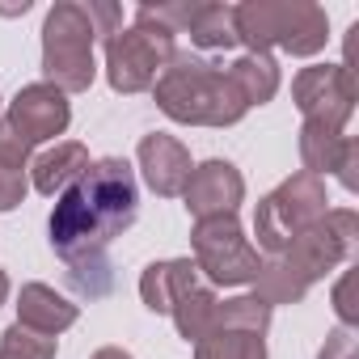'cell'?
Returning <instances> with one entry per match:
<instances>
[{"instance_id": "cell-5", "label": "cell", "mask_w": 359, "mask_h": 359, "mask_svg": "<svg viewBox=\"0 0 359 359\" xmlns=\"http://www.w3.org/2000/svg\"><path fill=\"white\" fill-rule=\"evenodd\" d=\"M330 212V195H325V177H313V173H292L283 182L258 199V212H254V237L258 245L254 250H266L271 258L283 254L309 224H317L321 216Z\"/></svg>"}, {"instance_id": "cell-21", "label": "cell", "mask_w": 359, "mask_h": 359, "mask_svg": "<svg viewBox=\"0 0 359 359\" xmlns=\"http://www.w3.org/2000/svg\"><path fill=\"white\" fill-rule=\"evenodd\" d=\"M216 304H220V296L212 292V287H191L182 300L173 304V325H177V334H182L187 342H199L203 334H212V325H216Z\"/></svg>"}, {"instance_id": "cell-12", "label": "cell", "mask_w": 359, "mask_h": 359, "mask_svg": "<svg viewBox=\"0 0 359 359\" xmlns=\"http://www.w3.org/2000/svg\"><path fill=\"white\" fill-rule=\"evenodd\" d=\"M135 169L144 177V187L161 199H173V195H182L187 191V177H191V148L182 140H173L165 131H152L140 140L135 148Z\"/></svg>"}, {"instance_id": "cell-30", "label": "cell", "mask_w": 359, "mask_h": 359, "mask_svg": "<svg viewBox=\"0 0 359 359\" xmlns=\"http://www.w3.org/2000/svg\"><path fill=\"white\" fill-rule=\"evenodd\" d=\"M26 191H30L26 173H5V169H0V212H13L26 199Z\"/></svg>"}, {"instance_id": "cell-3", "label": "cell", "mask_w": 359, "mask_h": 359, "mask_svg": "<svg viewBox=\"0 0 359 359\" xmlns=\"http://www.w3.org/2000/svg\"><path fill=\"white\" fill-rule=\"evenodd\" d=\"M237 43L250 47V55H317L330 43V13L313 0H245L233 5Z\"/></svg>"}, {"instance_id": "cell-32", "label": "cell", "mask_w": 359, "mask_h": 359, "mask_svg": "<svg viewBox=\"0 0 359 359\" xmlns=\"http://www.w3.org/2000/svg\"><path fill=\"white\" fill-rule=\"evenodd\" d=\"M5 300H9V275L0 271V304H5Z\"/></svg>"}, {"instance_id": "cell-13", "label": "cell", "mask_w": 359, "mask_h": 359, "mask_svg": "<svg viewBox=\"0 0 359 359\" xmlns=\"http://www.w3.org/2000/svg\"><path fill=\"white\" fill-rule=\"evenodd\" d=\"M300 161H304V173H313V177L334 173L351 195L359 191V173H355L359 169V140H351L346 131L304 123L300 127Z\"/></svg>"}, {"instance_id": "cell-29", "label": "cell", "mask_w": 359, "mask_h": 359, "mask_svg": "<svg viewBox=\"0 0 359 359\" xmlns=\"http://www.w3.org/2000/svg\"><path fill=\"white\" fill-rule=\"evenodd\" d=\"M351 292H355V271H342V279L334 283V313L346 330H355V321H359V309H355Z\"/></svg>"}, {"instance_id": "cell-9", "label": "cell", "mask_w": 359, "mask_h": 359, "mask_svg": "<svg viewBox=\"0 0 359 359\" xmlns=\"http://www.w3.org/2000/svg\"><path fill=\"white\" fill-rule=\"evenodd\" d=\"M292 102L304 114V123L330 127V131H346L355 102H359V85L342 64H313L300 68L292 81Z\"/></svg>"}, {"instance_id": "cell-11", "label": "cell", "mask_w": 359, "mask_h": 359, "mask_svg": "<svg viewBox=\"0 0 359 359\" xmlns=\"http://www.w3.org/2000/svg\"><path fill=\"white\" fill-rule=\"evenodd\" d=\"M187 212L195 220H212V216H237V208L245 203V177L233 161H203L191 169L187 177Z\"/></svg>"}, {"instance_id": "cell-17", "label": "cell", "mask_w": 359, "mask_h": 359, "mask_svg": "<svg viewBox=\"0 0 359 359\" xmlns=\"http://www.w3.org/2000/svg\"><path fill=\"white\" fill-rule=\"evenodd\" d=\"M229 81L241 89V97H245V106H266L275 93H279V64H275V55H241V60H233L229 68Z\"/></svg>"}, {"instance_id": "cell-15", "label": "cell", "mask_w": 359, "mask_h": 359, "mask_svg": "<svg viewBox=\"0 0 359 359\" xmlns=\"http://www.w3.org/2000/svg\"><path fill=\"white\" fill-rule=\"evenodd\" d=\"M89 165H93L89 161V148L76 144V140H64V144H55V148H47V152L34 156V165H30V187L39 195H47V199H60Z\"/></svg>"}, {"instance_id": "cell-26", "label": "cell", "mask_w": 359, "mask_h": 359, "mask_svg": "<svg viewBox=\"0 0 359 359\" xmlns=\"http://www.w3.org/2000/svg\"><path fill=\"white\" fill-rule=\"evenodd\" d=\"M26 165H30V144L0 118V169L5 173H26Z\"/></svg>"}, {"instance_id": "cell-28", "label": "cell", "mask_w": 359, "mask_h": 359, "mask_svg": "<svg viewBox=\"0 0 359 359\" xmlns=\"http://www.w3.org/2000/svg\"><path fill=\"white\" fill-rule=\"evenodd\" d=\"M317 359H359V338H355V330L334 325V330L325 334V342H321Z\"/></svg>"}, {"instance_id": "cell-7", "label": "cell", "mask_w": 359, "mask_h": 359, "mask_svg": "<svg viewBox=\"0 0 359 359\" xmlns=\"http://www.w3.org/2000/svg\"><path fill=\"white\" fill-rule=\"evenodd\" d=\"M191 250H195V271L208 283H216V287H245V283H254L258 262H262L237 216L195 220Z\"/></svg>"}, {"instance_id": "cell-33", "label": "cell", "mask_w": 359, "mask_h": 359, "mask_svg": "<svg viewBox=\"0 0 359 359\" xmlns=\"http://www.w3.org/2000/svg\"><path fill=\"white\" fill-rule=\"evenodd\" d=\"M0 359H22V355H13V351H5V346H0Z\"/></svg>"}, {"instance_id": "cell-20", "label": "cell", "mask_w": 359, "mask_h": 359, "mask_svg": "<svg viewBox=\"0 0 359 359\" xmlns=\"http://www.w3.org/2000/svg\"><path fill=\"white\" fill-rule=\"evenodd\" d=\"M195 359H266V334L216 325L195 342Z\"/></svg>"}, {"instance_id": "cell-31", "label": "cell", "mask_w": 359, "mask_h": 359, "mask_svg": "<svg viewBox=\"0 0 359 359\" xmlns=\"http://www.w3.org/2000/svg\"><path fill=\"white\" fill-rule=\"evenodd\" d=\"M89 359H135L131 351H123V346H102V351H93Z\"/></svg>"}, {"instance_id": "cell-6", "label": "cell", "mask_w": 359, "mask_h": 359, "mask_svg": "<svg viewBox=\"0 0 359 359\" xmlns=\"http://www.w3.org/2000/svg\"><path fill=\"white\" fill-rule=\"evenodd\" d=\"M173 55H177L173 34L135 13L131 30H118L114 39H106V81L114 93H144L156 85V76Z\"/></svg>"}, {"instance_id": "cell-16", "label": "cell", "mask_w": 359, "mask_h": 359, "mask_svg": "<svg viewBox=\"0 0 359 359\" xmlns=\"http://www.w3.org/2000/svg\"><path fill=\"white\" fill-rule=\"evenodd\" d=\"M191 287H199V271L191 258H165V262L144 266V275H140V300L152 313H173V304Z\"/></svg>"}, {"instance_id": "cell-2", "label": "cell", "mask_w": 359, "mask_h": 359, "mask_svg": "<svg viewBox=\"0 0 359 359\" xmlns=\"http://www.w3.org/2000/svg\"><path fill=\"white\" fill-rule=\"evenodd\" d=\"M152 97L165 118L187 123V127H233L250 114V106H245L241 89L229 81V72L191 51H177L165 64V72L152 85Z\"/></svg>"}, {"instance_id": "cell-27", "label": "cell", "mask_w": 359, "mask_h": 359, "mask_svg": "<svg viewBox=\"0 0 359 359\" xmlns=\"http://www.w3.org/2000/svg\"><path fill=\"white\" fill-rule=\"evenodd\" d=\"M85 13H89L93 34H97L102 43H106V39H114V34L123 30V5H110V0H89Z\"/></svg>"}, {"instance_id": "cell-22", "label": "cell", "mask_w": 359, "mask_h": 359, "mask_svg": "<svg viewBox=\"0 0 359 359\" xmlns=\"http://www.w3.org/2000/svg\"><path fill=\"white\" fill-rule=\"evenodd\" d=\"M271 304H262L254 292L250 296H233V300H220L216 304V325L224 330H250V334H266L271 330ZM212 325V330H216Z\"/></svg>"}, {"instance_id": "cell-24", "label": "cell", "mask_w": 359, "mask_h": 359, "mask_svg": "<svg viewBox=\"0 0 359 359\" xmlns=\"http://www.w3.org/2000/svg\"><path fill=\"white\" fill-rule=\"evenodd\" d=\"M0 346L13 351V355H22V359H55V338L34 334V330H26V325H18V321L0 334Z\"/></svg>"}, {"instance_id": "cell-18", "label": "cell", "mask_w": 359, "mask_h": 359, "mask_svg": "<svg viewBox=\"0 0 359 359\" xmlns=\"http://www.w3.org/2000/svg\"><path fill=\"white\" fill-rule=\"evenodd\" d=\"M187 34H191V43L199 51H233V47H241L237 43V22H233V5H208V0H199Z\"/></svg>"}, {"instance_id": "cell-10", "label": "cell", "mask_w": 359, "mask_h": 359, "mask_svg": "<svg viewBox=\"0 0 359 359\" xmlns=\"http://www.w3.org/2000/svg\"><path fill=\"white\" fill-rule=\"evenodd\" d=\"M0 118H5V127H13L34 148V144H47V140H55V135L68 131L72 106H68V93H60L55 85L39 81V85L18 89V97L9 102V110L0 114Z\"/></svg>"}, {"instance_id": "cell-19", "label": "cell", "mask_w": 359, "mask_h": 359, "mask_svg": "<svg viewBox=\"0 0 359 359\" xmlns=\"http://www.w3.org/2000/svg\"><path fill=\"white\" fill-rule=\"evenodd\" d=\"M254 296L262 300V304H300L304 296H309V283L287 266V258H266V262H258V275H254Z\"/></svg>"}, {"instance_id": "cell-4", "label": "cell", "mask_w": 359, "mask_h": 359, "mask_svg": "<svg viewBox=\"0 0 359 359\" xmlns=\"http://www.w3.org/2000/svg\"><path fill=\"white\" fill-rule=\"evenodd\" d=\"M93 22L85 13V5L76 0H60L43 18V76L47 85H55L60 93H85L97 76V60H93Z\"/></svg>"}, {"instance_id": "cell-8", "label": "cell", "mask_w": 359, "mask_h": 359, "mask_svg": "<svg viewBox=\"0 0 359 359\" xmlns=\"http://www.w3.org/2000/svg\"><path fill=\"white\" fill-rule=\"evenodd\" d=\"M359 250V216L351 208H330L317 224H309L279 258H287V266L313 287L317 279H325L330 271L346 266Z\"/></svg>"}, {"instance_id": "cell-14", "label": "cell", "mask_w": 359, "mask_h": 359, "mask_svg": "<svg viewBox=\"0 0 359 359\" xmlns=\"http://www.w3.org/2000/svg\"><path fill=\"white\" fill-rule=\"evenodd\" d=\"M76 317H81V309L68 296H60L55 287H47V283H26L18 292V325H26L34 334L60 338L64 330L76 325Z\"/></svg>"}, {"instance_id": "cell-25", "label": "cell", "mask_w": 359, "mask_h": 359, "mask_svg": "<svg viewBox=\"0 0 359 359\" xmlns=\"http://www.w3.org/2000/svg\"><path fill=\"white\" fill-rule=\"evenodd\" d=\"M195 9H199V0H169V5H140L135 13L148 18V22H156V26H165L169 34H187Z\"/></svg>"}, {"instance_id": "cell-1", "label": "cell", "mask_w": 359, "mask_h": 359, "mask_svg": "<svg viewBox=\"0 0 359 359\" xmlns=\"http://www.w3.org/2000/svg\"><path fill=\"white\" fill-rule=\"evenodd\" d=\"M140 216V182L123 156L93 161L76 182L55 199L47 233L51 250L72 266L89 258H106V245L123 237Z\"/></svg>"}, {"instance_id": "cell-23", "label": "cell", "mask_w": 359, "mask_h": 359, "mask_svg": "<svg viewBox=\"0 0 359 359\" xmlns=\"http://www.w3.org/2000/svg\"><path fill=\"white\" fill-rule=\"evenodd\" d=\"M68 283H72L81 296H89V300L106 296V292H110V283H114V275H110V258L72 262V266H68Z\"/></svg>"}]
</instances>
